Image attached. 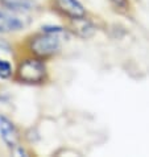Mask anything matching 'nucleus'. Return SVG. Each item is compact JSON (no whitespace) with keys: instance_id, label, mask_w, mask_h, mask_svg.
<instances>
[{"instance_id":"obj_3","label":"nucleus","mask_w":149,"mask_h":157,"mask_svg":"<svg viewBox=\"0 0 149 157\" xmlns=\"http://www.w3.org/2000/svg\"><path fill=\"white\" fill-rule=\"evenodd\" d=\"M28 21L13 11H0V33L19 32L27 27Z\"/></svg>"},{"instance_id":"obj_4","label":"nucleus","mask_w":149,"mask_h":157,"mask_svg":"<svg viewBox=\"0 0 149 157\" xmlns=\"http://www.w3.org/2000/svg\"><path fill=\"white\" fill-rule=\"evenodd\" d=\"M0 136H2L3 141L10 148L17 147V140H19L17 129L15 127V124L3 115H0Z\"/></svg>"},{"instance_id":"obj_5","label":"nucleus","mask_w":149,"mask_h":157,"mask_svg":"<svg viewBox=\"0 0 149 157\" xmlns=\"http://www.w3.org/2000/svg\"><path fill=\"white\" fill-rule=\"evenodd\" d=\"M0 4L7 10L17 13H25L38 8V4L34 0H0Z\"/></svg>"},{"instance_id":"obj_7","label":"nucleus","mask_w":149,"mask_h":157,"mask_svg":"<svg viewBox=\"0 0 149 157\" xmlns=\"http://www.w3.org/2000/svg\"><path fill=\"white\" fill-rule=\"evenodd\" d=\"M74 32L81 37H90L94 33V27L83 17L74 19Z\"/></svg>"},{"instance_id":"obj_2","label":"nucleus","mask_w":149,"mask_h":157,"mask_svg":"<svg viewBox=\"0 0 149 157\" xmlns=\"http://www.w3.org/2000/svg\"><path fill=\"white\" fill-rule=\"evenodd\" d=\"M61 49V41L57 34L45 33L36 36L30 42V50L38 57H49Z\"/></svg>"},{"instance_id":"obj_1","label":"nucleus","mask_w":149,"mask_h":157,"mask_svg":"<svg viewBox=\"0 0 149 157\" xmlns=\"http://www.w3.org/2000/svg\"><path fill=\"white\" fill-rule=\"evenodd\" d=\"M19 78L27 83H40L46 77V67L40 59L28 58L19 66Z\"/></svg>"},{"instance_id":"obj_9","label":"nucleus","mask_w":149,"mask_h":157,"mask_svg":"<svg viewBox=\"0 0 149 157\" xmlns=\"http://www.w3.org/2000/svg\"><path fill=\"white\" fill-rule=\"evenodd\" d=\"M42 32L44 33H52V34H57V36H61V34H66V30L61 27H57V25H46V27H42Z\"/></svg>"},{"instance_id":"obj_8","label":"nucleus","mask_w":149,"mask_h":157,"mask_svg":"<svg viewBox=\"0 0 149 157\" xmlns=\"http://www.w3.org/2000/svg\"><path fill=\"white\" fill-rule=\"evenodd\" d=\"M12 75V66L8 61L0 59V78L2 79H7Z\"/></svg>"},{"instance_id":"obj_6","label":"nucleus","mask_w":149,"mask_h":157,"mask_svg":"<svg viewBox=\"0 0 149 157\" xmlns=\"http://www.w3.org/2000/svg\"><path fill=\"white\" fill-rule=\"evenodd\" d=\"M57 6L65 15L70 16L71 19H78V17L85 16V8L78 0H55Z\"/></svg>"},{"instance_id":"obj_10","label":"nucleus","mask_w":149,"mask_h":157,"mask_svg":"<svg viewBox=\"0 0 149 157\" xmlns=\"http://www.w3.org/2000/svg\"><path fill=\"white\" fill-rule=\"evenodd\" d=\"M0 50H3V52H7V53H10V52H11V46H10V44H8L7 41H4V40H0Z\"/></svg>"}]
</instances>
